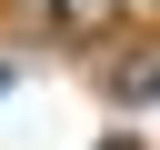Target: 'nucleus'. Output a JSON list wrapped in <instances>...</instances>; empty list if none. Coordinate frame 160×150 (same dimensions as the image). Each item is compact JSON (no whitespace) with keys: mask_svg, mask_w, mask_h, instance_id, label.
<instances>
[{"mask_svg":"<svg viewBox=\"0 0 160 150\" xmlns=\"http://www.w3.org/2000/svg\"><path fill=\"white\" fill-rule=\"evenodd\" d=\"M40 20H50V30H100L110 0H40Z\"/></svg>","mask_w":160,"mask_h":150,"instance_id":"obj_1","label":"nucleus"}]
</instances>
